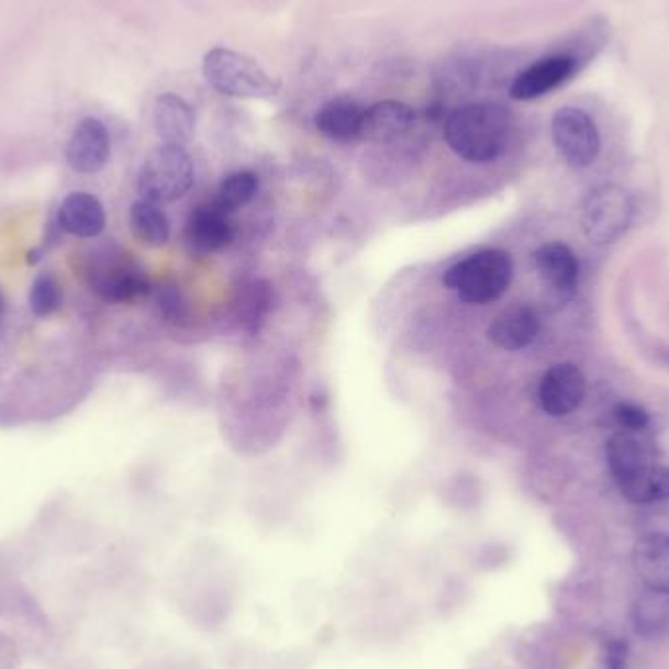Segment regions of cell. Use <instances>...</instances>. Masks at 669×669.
<instances>
[{"label":"cell","instance_id":"obj_22","mask_svg":"<svg viewBox=\"0 0 669 669\" xmlns=\"http://www.w3.org/2000/svg\"><path fill=\"white\" fill-rule=\"evenodd\" d=\"M130 227L140 242L149 247H163L170 237V223L159 204L137 200L130 210Z\"/></svg>","mask_w":669,"mask_h":669},{"label":"cell","instance_id":"obj_4","mask_svg":"<svg viewBox=\"0 0 669 669\" xmlns=\"http://www.w3.org/2000/svg\"><path fill=\"white\" fill-rule=\"evenodd\" d=\"M194 182V165L185 147L163 143L143 163L137 188L143 200L155 204L175 202L187 194Z\"/></svg>","mask_w":669,"mask_h":669},{"label":"cell","instance_id":"obj_20","mask_svg":"<svg viewBox=\"0 0 669 669\" xmlns=\"http://www.w3.org/2000/svg\"><path fill=\"white\" fill-rule=\"evenodd\" d=\"M616 486L623 498L636 505L669 500V468L656 462L618 480Z\"/></svg>","mask_w":669,"mask_h":669},{"label":"cell","instance_id":"obj_15","mask_svg":"<svg viewBox=\"0 0 669 669\" xmlns=\"http://www.w3.org/2000/svg\"><path fill=\"white\" fill-rule=\"evenodd\" d=\"M636 576L646 589L669 593V536L651 533L636 543L633 550Z\"/></svg>","mask_w":669,"mask_h":669},{"label":"cell","instance_id":"obj_5","mask_svg":"<svg viewBox=\"0 0 669 669\" xmlns=\"http://www.w3.org/2000/svg\"><path fill=\"white\" fill-rule=\"evenodd\" d=\"M633 198L615 185L589 192L581 208V227L589 242L599 247L618 242L633 223Z\"/></svg>","mask_w":669,"mask_h":669},{"label":"cell","instance_id":"obj_1","mask_svg":"<svg viewBox=\"0 0 669 669\" xmlns=\"http://www.w3.org/2000/svg\"><path fill=\"white\" fill-rule=\"evenodd\" d=\"M513 114L495 102L456 108L445 120V142L468 163H491L508 152Z\"/></svg>","mask_w":669,"mask_h":669},{"label":"cell","instance_id":"obj_8","mask_svg":"<svg viewBox=\"0 0 669 669\" xmlns=\"http://www.w3.org/2000/svg\"><path fill=\"white\" fill-rule=\"evenodd\" d=\"M578 71V59L573 55L554 54L528 65L525 71L519 73L509 89V97L519 102L540 99L554 89L570 81Z\"/></svg>","mask_w":669,"mask_h":669},{"label":"cell","instance_id":"obj_28","mask_svg":"<svg viewBox=\"0 0 669 669\" xmlns=\"http://www.w3.org/2000/svg\"><path fill=\"white\" fill-rule=\"evenodd\" d=\"M0 312H2V296H0Z\"/></svg>","mask_w":669,"mask_h":669},{"label":"cell","instance_id":"obj_7","mask_svg":"<svg viewBox=\"0 0 669 669\" xmlns=\"http://www.w3.org/2000/svg\"><path fill=\"white\" fill-rule=\"evenodd\" d=\"M90 288L108 304H130L149 292L143 268L125 253L102 255L90 268Z\"/></svg>","mask_w":669,"mask_h":669},{"label":"cell","instance_id":"obj_13","mask_svg":"<svg viewBox=\"0 0 669 669\" xmlns=\"http://www.w3.org/2000/svg\"><path fill=\"white\" fill-rule=\"evenodd\" d=\"M415 120L417 114L410 104L400 100H382L366 108L360 137L380 145L398 142L403 135L410 134Z\"/></svg>","mask_w":669,"mask_h":669},{"label":"cell","instance_id":"obj_26","mask_svg":"<svg viewBox=\"0 0 669 669\" xmlns=\"http://www.w3.org/2000/svg\"><path fill=\"white\" fill-rule=\"evenodd\" d=\"M615 420L623 431H631V433H640L650 425L648 411L631 402H621L616 405Z\"/></svg>","mask_w":669,"mask_h":669},{"label":"cell","instance_id":"obj_24","mask_svg":"<svg viewBox=\"0 0 669 669\" xmlns=\"http://www.w3.org/2000/svg\"><path fill=\"white\" fill-rule=\"evenodd\" d=\"M63 292L57 278L49 272H42L30 288V308L37 317H49L59 310Z\"/></svg>","mask_w":669,"mask_h":669},{"label":"cell","instance_id":"obj_12","mask_svg":"<svg viewBox=\"0 0 669 669\" xmlns=\"http://www.w3.org/2000/svg\"><path fill=\"white\" fill-rule=\"evenodd\" d=\"M535 267L546 288L560 302L570 300L580 282V263L564 243H546L535 250Z\"/></svg>","mask_w":669,"mask_h":669},{"label":"cell","instance_id":"obj_6","mask_svg":"<svg viewBox=\"0 0 669 669\" xmlns=\"http://www.w3.org/2000/svg\"><path fill=\"white\" fill-rule=\"evenodd\" d=\"M553 140L564 161L573 169H588L601 152V135L586 110L564 107L553 118Z\"/></svg>","mask_w":669,"mask_h":669},{"label":"cell","instance_id":"obj_21","mask_svg":"<svg viewBox=\"0 0 669 669\" xmlns=\"http://www.w3.org/2000/svg\"><path fill=\"white\" fill-rule=\"evenodd\" d=\"M633 623L636 633L644 638H661L669 634V593L646 589L634 603Z\"/></svg>","mask_w":669,"mask_h":669},{"label":"cell","instance_id":"obj_23","mask_svg":"<svg viewBox=\"0 0 669 669\" xmlns=\"http://www.w3.org/2000/svg\"><path fill=\"white\" fill-rule=\"evenodd\" d=\"M259 192V177L250 170H237L222 180V185L212 200L222 212L232 215L233 212L242 210L243 205L249 204Z\"/></svg>","mask_w":669,"mask_h":669},{"label":"cell","instance_id":"obj_17","mask_svg":"<svg viewBox=\"0 0 669 669\" xmlns=\"http://www.w3.org/2000/svg\"><path fill=\"white\" fill-rule=\"evenodd\" d=\"M153 125H155V132L161 137L163 143L185 147L194 135L197 116H194V110L190 108L187 100L167 92L155 102Z\"/></svg>","mask_w":669,"mask_h":669},{"label":"cell","instance_id":"obj_25","mask_svg":"<svg viewBox=\"0 0 669 669\" xmlns=\"http://www.w3.org/2000/svg\"><path fill=\"white\" fill-rule=\"evenodd\" d=\"M270 304H272V288L265 280H259L250 290L249 325L253 333L259 331V325L270 310Z\"/></svg>","mask_w":669,"mask_h":669},{"label":"cell","instance_id":"obj_9","mask_svg":"<svg viewBox=\"0 0 669 669\" xmlns=\"http://www.w3.org/2000/svg\"><path fill=\"white\" fill-rule=\"evenodd\" d=\"M235 239V225L230 215L222 212L214 202L192 208L185 227V242L192 255L205 257L225 249Z\"/></svg>","mask_w":669,"mask_h":669},{"label":"cell","instance_id":"obj_19","mask_svg":"<svg viewBox=\"0 0 669 669\" xmlns=\"http://www.w3.org/2000/svg\"><path fill=\"white\" fill-rule=\"evenodd\" d=\"M365 110L355 100L335 99L315 114V130L331 142L347 143L360 137Z\"/></svg>","mask_w":669,"mask_h":669},{"label":"cell","instance_id":"obj_18","mask_svg":"<svg viewBox=\"0 0 669 669\" xmlns=\"http://www.w3.org/2000/svg\"><path fill=\"white\" fill-rule=\"evenodd\" d=\"M650 465H656V450L638 433L621 431L609 438L607 466L615 482Z\"/></svg>","mask_w":669,"mask_h":669},{"label":"cell","instance_id":"obj_16","mask_svg":"<svg viewBox=\"0 0 669 669\" xmlns=\"http://www.w3.org/2000/svg\"><path fill=\"white\" fill-rule=\"evenodd\" d=\"M57 222L63 232L90 239L104 232L107 214L99 198L92 197L89 192H73L59 205Z\"/></svg>","mask_w":669,"mask_h":669},{"label":"cell","instance_id":"obj_27","mask_svg":"<svg viewBox=\"0 0 669 669\" xmlns=\"http://www.w3.org/2000/svg\"><path fill=\"white\" fill-rule=\"evenodd\" d=\"M626 644L613 643L609 648L607 669H625Z\"/></svg>","mask_w":669,"mask_h":669},{"label":"cell","instance_id":"obj_2","mask_svg":"<svg viewBox=\"0 0 669 669\" xmlns=\"http://www.w3.org/2000/svg\"><path fill=\"white\" fill-rule=\"evenodd\" d=\"M513 280V259L508 250L486 249L458 260L443 277L448 290L472 305H488L508 292Z\"/></svg>","mask_w":669,"mask_h":669},{"label":"cell","instance_id":"obj_14","mask_svg":"<svg viewBox=\"0 0 669 669\" xmlns=\"http://www.w3.org/2000/svg\"><path fill=\"white\" fill-rule=\"evenodd\" d=\"M540 333V317L531 305L508 308L491 322L488 339L503 350L528 347Z\"/></svg>","mask_w":669,"mask_h":669},{"label":"cell","instance_id":"obj_11","mask_svg":"<svg viewBox=\"0 0 669 669\" xmlns=\"http://www.w3.org/2000/svg\"><path fill=\"white\" fill-rule=\"evenodd\" d=\"M112 142L107 125L97 118H85L67 143V163L81 175H94L107 167Z\"/></svg>","mask_w":669,"mask_h":669},{"label":"cell","instance_id":"obj_10","mask_svg":"<svg viewBox=\"0 0 669 669\" xmlns=\"http://www.w3.org/2000/svg\"><path fill=\"white\" fill-rule=\"evenodd\" d=\"M588 384L580 368L564 363L546 370L538 386V402L550 417H566L580 408Z\"/></svg>","mask_w":669,"mask_h":669},{"label":"cell","instance_id":"obj_3","mask_svg":"<svg viewBox=\"0 0 669 669\" xmlns=\"http://www.w3.org/2000/svg\"><path fill=\"white\" fill-rule=\"evenodd\" d=\"M205 81L218 92L235 99L265 100L277 97L280 82L272 79L259 63L225 47H214L204 55Z\"/></svg>","mask_w":669,"mask_h":669}]
</instances>
